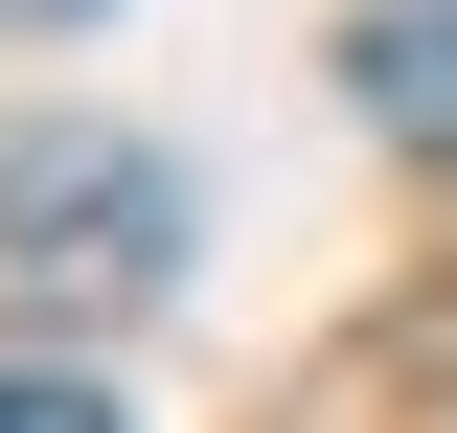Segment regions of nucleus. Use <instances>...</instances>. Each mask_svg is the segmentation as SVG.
<instances>
[{
    "mask_svg": "<svg viewBox=\"0 0 457 433\" xmlns=\"http://www.w3.org/2000/svg\"><path fill=\"white\" fill-rule=\"evenodd\" d=\"M0 23H92V0H0Z\"/></svg>",
    "mask_w": 457,
    "mask_h": 433,
    "instance_id": "4",
    "label": "nucleus"
},
{
    "mask_svg": "<svg viewBox=\"0 0 457 433\" xmlns=\"http://www.w3.org/2000/svg\"><path fill=\"white\" fill-rule=\"evenodd\" d=\"M366 114H389V137H457V0H411V23H366Z\"/></svg>",
    "mask_w": 457,
    "mask_h": 433,
    "instance_id": "2",
    "label": "nucleus"
},
{
    "mask_svg": "<svg viewBox=\"0 0 457 433\" xmlns=\"http://www.w3.org/2000/svg\"><path fill=\"white\" fill-rule=\"evenodd\" d=\"M0 433H114V411H92V388H23V365H0Z\"/></svg>",
    "mask_w": 457,
    "mask_h": 433,
    "instance_id": "3",
    "label": "nucleus"
},
{
    "mask_svg": "<svg viewBox=\"0 0 457 433\" xmlns=\"http://www.w3.org/2000/svg\"><path fill=\"white\" fill-rule=\"evenodd\" d=\"M0 251H69V297H161L183 206H161L137 160H92V137H69V160H0Z\"/></svg>",
    "mask_w": 457,
    "mask_h": 433,
    "instance_id": "1",
    "label": "nucleus"
}]
</instances>
